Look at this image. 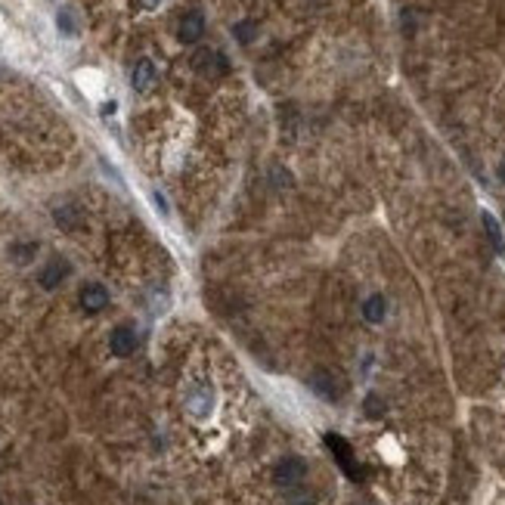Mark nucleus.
Masks as SVG:
<instances>
[{
  "label": "nucleus",
  "mask_w": 505,
  "mask_h": 505,
  "mask_svg": "<svg viewBox=\"0 0 505 505\" xmlns=\"http://www.w3.org/2000/svg\"><path fill=\"white\" fill-rule=\"evenodd\" d=\"M130 84H134L137 93L152 90V84H155V66H152V59H139V62H137L134 72H130Z\"/></svg>",
  "instance_id": "6e6552de"
},
{
  "label": "nucleus",
  "mask_w": 505,
  "mask_h": 505,
  "mask_svg": "<svg viewBox=\"0 0 505 505\" xmlns=\"http://www.w3.org/2000/svg\"><path fill=\"white\" fill-rule=\"evenodd\" d=\"M66 276H68V263L62 258H53V261H46L44 270H41V285L44 289H56Z\"/></svg>",
  "instance_id": "9d476101"
},
{
  "label": "nucleus",
  "mask_w": 505,
  "mask_h": 505,
  "mask_svg": "<svg viewBox=\"0 0 505 505\" xmlns=\"http://www.w3.org/2000/svg\"><path fill=\"white\" fill-rule=\"evenodd\" d=\"M310 387H313L323 400H338V382L332 378V372L316 369L313 375H310Z\"/></svg>",
  "instance_id": "1a4fd4ad"
},
{
  "label": "nucleus",
  "mask_w": 505,
  "mask_h": 505,
  "mask_svg": "<svg viewBox=\"0 0 505 505\" xmlns=\"http://www.w3.org/2000/svg\"><path fill=\"white\" fill-rule=\"evenodd\" d=\"M59 28H62V31H68V35L75 31V25H72V19H68V13H66V10L59 13Z\"/></svg>",
  "instance_id": "2eb2a0df"
},
{
  "label": "nucleus",
  "mask_w": 505,
  "mask_h": 505,
  "mask_svg": "<svg viewBox=\"0 0 505 505\" xmlns=\"http://www.w3.org/2000/svg\"><path fill=\"white\" fill-rule=\"evenodd\" d=\"M382 409H385V406H382V400H378L375 394H369V397H366V413L375 418V416H382Z\"/></svg>",
  "instance_id": "4468645a"
},
{
  "label": "nucleus",
  "mask_w": 505,
  "mask_h": 505,
  "mask_svg": "<svg viewBox=\"0 0 505 505\" xmlns=\"http://www.w3.org/2000/svg\"><path fill=\"white\" fill-rule=\"evenodd\" d=\"M192 66H196L201 75H208V77L227 75V59H223L220 53H214V50H199L196 59H192Z\"/></svg>",
  "instance_id": "423d86ee"
},
{
  "label": "nucleus",
  "mask_w": 505,
  "mask_h": 505,
  "mask_svg": "<svg viewBox=\"0 0 505 505\" xmlns=\"http://www.w3.org/2000/svg\"><path fill=\"white\" fill-rule=\"evenodd\" d=\"M81 307L87 310V313H99V310L108 307V289L99 282H90L81 289Z\"/></svg>",
  "instance_id": "39448f33"
},
{
  "label": "nucleus",
  "mask_w": 505,
  "mask_h": 505,
  "mask_svg": "<svg viewBox=\"0 0 505 505\" xmlns=\"http://www.w3.org/2000/svg\"><path fill=\"white\" fill-rule=\"evenodd\" d=\"M325 444H329L332 449V456L341 462V468L347 471V478H354V480H360V468H356V462H354V453H351V447L344 444V437H338V434H325Z\"/></svg>",
  "instance_id": "f03ea898"
},
{
  "label": "nucleus",
  "mask_w": 505,
  "mask_h": 505,
  "mask_svg": "<svg viewBox=\"0 0 505 505\" xmlns=\"http://www.w3.org/2000/svg\"><path fill=\"white\" fill-rule=\"evenodd\" d=\"M186 406H189V413L196 418H208L214 409V394L211 387H196V391L189 394V400H186Z\"/></svg>",
  "instance_id": "0eeeda50"
},
{
  "label": "nucleus",
  "mask_w": 505,
  "mask_h": 505,
  "mask_svg": "<svg viewBox=\"0 0 505 505\" xmlns=\"http://www.w3.org/2000/svg\"><path fill=\"white\" fill-rule=\"evenodd\" d=\"M480 223H484V230H487V236H490V242H493V248H496V254H505V236H502L499 220H496L490 211H480Z\"/></svg>",
  "instance_id": "9b49d317"
},
{
  "label": "nucleus",
  "mask_w": 505,
  "mask_h": 505,
  "mask_svg": "<svg viewBox=\"0 0 505 505\" xmlns=\"http://www.w3.org/2000/svg\"><path fill=\"white\" fill-rule=\"evenodd\" d=\"M499 180L505 183V161H502V165H499Z\"/></svg>",
  "instance_id": "a211bd4d"
},
{
  "label": "nucleus",
  "mask_w": 505,
  "mask_h": 505,
  "mask_svg": "<svg viewBox=\"0 0 505 505\" xmlns=\"http://www.w3.org/2000/svg\"><path fill=\"white\" fill-rule=\"evenodd\" d=\"M152 199H155V205H158V211H161V214H168V201H165V199H161V196H158V192H155V196H152Z\"/></svg>",
  "instance_id": "dca6fc26"
},
{
  "label": "nucleus",
  "mask_w": 505,
  "mask_h": 505,
  "mask_svg": "<svg viewBox=\"0 0 505 505\" xmlns=\"http://www.w3.org/2000/svg\"><path fill=\"white\" fill-rule=\"evenodd\" d=\"M161 0H139V6H143V10H152V6H158Z\"/></svg>",
  "instance_id": "f3484780"
},
{
  "label": "nucleus",
  "mask_w": 505,
  "mask_h": 505,
  "mask_svg": "<svg viewBox=\"0 0 505 505\" xmlns=\"http://www.w3.org/2000/svg\"><path fill=\"white\" fill-rule=\"evenodd\" d=\"M108 347H112L115 356H130L137 351V332L130 325H118V329L108 335Z\"/></svg>",
  "instance_id": "20e7f679"
},
{
  "label": "nucleus",
  "mask_w": 505,
  "mask_h": 505,
  "mask_svg": "<svg viewBox=\"0 0 505 505\" xmlns=\"http://www.w3.org/2000/svg\"><path fill=\"white\" fill-rule=\"evenodd\" d=\"M201 35H205V15H201L199 10L186 13L180 19V28H177V37H180L183 44H196Z\"/></svg>",
  "instance_id": "7ed1b4c3"
},
{
  "label": "nucleus",
  "mask_w": 505,
  "mask_h": 505,
  "mask_svg": "<svg viewBox=\"0 0 505 505\" xmlns=\"http://www.w3.org/2000/svg\"><path fill=\"white\" fill-rule=\"evenodd\" d=\"M232 35H236V41L251 44V41H254V35H258V25H254V22H239V25L232 28Z\"/></svg>",
  "instance_id": "ddd939ff"
},
{
  "label": "nucleus",
  "mask_w": 505,
  "mask_h": 505,
  "mask_svg": "<svg viewBox=\"0 0 505 505\" xmlns=\"http://www.w3.org/2000/svg\"><path fill=\"white\" fill-rule=\"evenodd\" d=\"M385 313H387V304L382 294H369V298L363 301V316H366L369 323H382Z\"/></svg>",
  "instance_id": "f8f14e48"
},
{
  "label": "nucleus",
  "mask_w": 505,
  "mask_h": 505,
  "mask_svg": "<svg viewBox=\"0 0 505 505\" xmlns=\"http://www.w3.org/2000/svg\"><path fill=\"white\" fill-rule=\"evenodd\" d=\"M304 478H307V462L298 459V456H289V459H282L273 468L276 487H298Z\"/></svg>",
  "instance_id": "f257e3e1"
}]
</instances>
